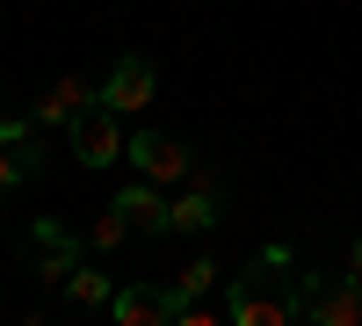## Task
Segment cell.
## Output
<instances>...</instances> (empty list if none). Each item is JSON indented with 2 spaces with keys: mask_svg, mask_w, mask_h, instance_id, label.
<instances>
[{
  "mask_svg": "<svg viewBox=\"0 0 362 326\" xmlns=\"http://www.w3.org/2000/svg\"><path fill=\"white\" fill-rule=\"evenodd\" d=\"M305 319L319 326H362V283L341 269V276H305Z\"/></svg>",
  "mask_w": 362,
  "mask_h": 326,
  "instance_id": "obj_4",
  "label": "cell"
},
{
  "mask_svg": "<svg viewBox=\"0 0 362 326\" xmlns=\"http://www.w3.org/2000/svg\"><path fill=\"white\" fill-rule=\"evenodd\" d=\"M87 102H102V87H87L80 73H66V80H51V95L37 102V124H44V131H66Z\"/></svg>",
  "mask_w": 362,
  "mask_h": 326,
  "instance_id": "obj_9",
  "label": "cell"
},
{
  "mask_svg": "<svg viewBox=\"0 0 362 326\" xmlns=\"http://www.w3.org/2000/svg\"><path fill=\"white\" fill-rule=\"evenodd\" d=\"M218 225V196L210 182H189V196H174V232H210Z\"/></svg>",
  "mask_w": 362,
  "mask_h": 326,
  "instance_id": "obj_10",
  "label": "cell"
},
{
  "mask_svg": "<svg viewBox=\"0 0 362 326\" xmlns=\"http://www.w3.org/2000/svg\"><path fill=\"white\" fill-rule=\"evenodd\" d=\"M37 167H44V145H37V138L0 145V203H8V196H15V182H22V174H37Z\"/></svg>",
  "mask_w": 362,
  "mask_h": 326,
  "instance_id": "obj_11",
  "label": "cell"
},
{
  "mask_svg": "<svg viewBox=\"0 0 362 326\" xmlns=\"http://www.w3.org/2000/svg\"><path fill=\"white\" fill-rule=\"evenodd\" d=\"M66 131H73V160H80L87 174H95V167H116V160H124V145H131V138H124V116H116L109 102H87Z\"/></svg>",
  "mask_w": 362,
  "mask_h": 326,
  "instance_id": "obj_2",
  "label": "cell"
},
{
  "mask_svg": "<svg viewBox=\"0 0 362 326\" xmlns=\"http://www.w3.org/2000/svg\"><path fill=\"white\" fill-rule=\"evenodd\" d=\"M210 283H218V269H210V261H189V269L174 276V290H181V298H203Z\"/></svg>",
  "mask_w": 362,
  "mask_h": 326,
  "instance_id": "obj_14",
  "label": "cell"
},
{
  "mask_svg": "<svg viewBox=\"0 0 362 326\" xmlns=\"http://www.w3.org/2000/svg\"><path fill=\"white\" fill-rule=\"evenodd\" d=\"M124 240H131V218H124V211L109 203V211H102L95 225H87V254H116Z\"/></svg>",
  "mask_w": 362,
  "mask_h": 326,
  "instance_id": "obj_13",
  "label": "cell"
},
{
  "mask_svg": "<svg viewBox=\"0 0 362 326\" xmlns=\"http://www.w3.org/2000/svg\"><path fill=\"white\" fill-rule=\"evenodd\" d=\"M58 290H66L73 305H87V312H95V305L109 312V298H116V283H109V276H95V269H87V261H80V269H73L66 283H58Z\"/></svg>",
  "mask_w": 362,
  "mask_h": 326,
  "instance_id": "obj_12",
  "label": "cell"
},
{
  "mask_svg": "<svg viewBox=\"0 0 362 326\" xmlns=\"http://www.w3.org/2000/svg\"><path fill=\"white\" fill-rule=\"evenodd\" d=\"M153 95H160V73L145 66V58H116L109 80H102V102H109L116 116H145V109H153Z\"/></svg>",
  "mask_w": 362,
  "mask_h": 326,
  "instance_id": "obj_6",
  "label": "cell"
},
{
  "mask_svg": "<svg viewBox=\"0 0 362 326\" xmlns=\"http://www.w3.org/2000/svg\"><path fill=\"white\" fill-rule=\"evenodd\" d=\"M29 247H37V276H44V283H66L80 261H87V240H73V232L51 225V218L29 225Z\"/></svg>",
  "mask_w": 362,
  "mask_h": 326,
  "instance_id": "obj_7",
  "label": "cell"
},
{
  "mask_svg": "<svg viewBox=\"0 0 362 326\" xmlns=\"http://www.w3.org/2000/svg\"><path fill=\"white\" fill-rule=\"evenodd\" d=\"M124 160L145 174V182H160V189H174V182H203L196 153H189L181 138H167V131H138V138L124 145Z\"/></svg>",
  "mask_w": 362,
  "mask_h": 326,
  "instance_id": "obj_3",
  "label": "cell"
},
{
  "mask_svg": "<svg viewBox=\"0 0 362 326\" xmlns=\"http://www.w3.org/2000/svg\"><path fill=\"white\" fill-rule=\"evenodd\" d=\"M174 312H181V290L167 283V290H153V283H124L109 298V319L116 326H174Z\"/></svg>",
  "mask_w": 362,
  "mask_h": 326,
  "instance_id": "obj_5",
  "label": "cell"
},
{
  "mask_svg": "<svg viewBox=\"0 0 362 326\" xmlns=\"http://www.w3.org/2000/svg\"><path fill=\"white\" fill-rule=\"evenodd\" d=\"M232 326H290L305 319V276H290V247H261L247 276H232L225 290Z\"/></svg>",
  "mask_w": 362,
  "mask_h": 326,
  "instance_id": "obj_1",
  "label": "cell"
},
{
  "mask_svg": "<svg viewBox=\"0 0 362 326\" xmlns=\"http://www.w3.org/2000/svg\"><path fill=\"white\" fill-rule=\"evenodd\" d=\"M29 138V124H22V116H8V109H0V145H22Z\"/></svg>",
  "mask_w": 362,
  "mask_h": 326,
  "instance_id": "obj_15",
  "label": "cell"
},
{
  "mask_svg": "<svg viewBox=\"0 0 362 326\" xmlns=\"http://www.w3.org/2000/svg\"><path fill=\"white\" fill-rule=\"evenodd\" d=\"M348 276H355V283H362V240H355V247H348Z\"/></svg>",
  "mask_w": 362,
  "mask_h": 326,
  "instance_id": "obj_16",
  "label": "cell"
},
{
  "mask_svg": "<svg viewBox=\"0 0 362 326\" xmlns=\"http://www.w3.org/2000/svg\"><path fill=\"white\" fill-rule=\"evenodd\" d=\"M116 211H124L131 232H145V240H153V232H174V203L160 196V182H145V174H138L124 196H116Z\"/></svg>",
  "mask_w": 362,
  "mask_h": 326,
  "instance_id": "obj_8",
  "label": "cell"
}]
</instances>
